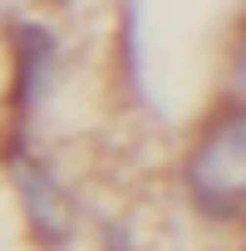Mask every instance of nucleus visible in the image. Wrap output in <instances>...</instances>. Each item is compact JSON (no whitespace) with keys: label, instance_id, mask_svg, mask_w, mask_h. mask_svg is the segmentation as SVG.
I'll use <instances>...</instances> for the list:
<instances>
[{"label":"nucleus","instance_id":"1","mask_svg":"<svg viewBox=\"0 0 246 251\" xmlns=\"http://www.w3.org/2000/svg\"><path fill=\"white\" fill-rule=\"evenodd\" d=\"M187 187L202 212L236 217L246 212V108L217 118L187 158Z\"/></svg>","mask_w":246,"mask_h":251},{"label":"nucleus","instance_id":"2","mask_svg":"<svg viewBox=\"0 0 246 251\" xmlns=\"http://www.w3.org/2000/svg\"><path fill=\"white\" fill-rule=\"evenodd\" d=\"M25 197H30L35 226H40L49 241H64V236H69V207H64L59 187H54V182L40 173V177H30V182H25Z\"/></svg>","mask_w":246,"mask_h":251},{"label":"nucleus","instance_id":"3","mask_svg":"<svg viewBox=\"0 0 246 251\" xmlns=\"http://www.w3.org/2000/svg\"><path fill=\"white\" fill-rule=\"evenodd\" d=\"M236 79H241V89H246V45H241V54H236Z\"/></svg>","mask_w":246,"mask_h":251}]
</instances>
